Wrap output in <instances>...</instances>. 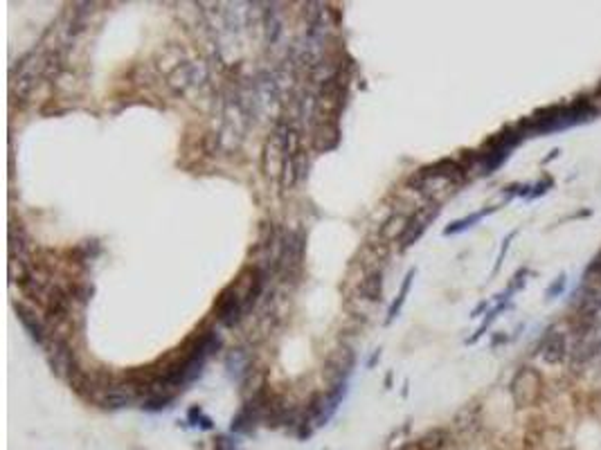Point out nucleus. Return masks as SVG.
I'll use <instances>...</instances> for the list:
<instances>
[{
  "label": "nucleus",
  "instance_id": "4468645a",
  "mask_svg": "<svg viewBox=\"0 0 601 450\" xmlns=\"http://www.w3.org/2000/svg\"><path fill=\"white\" fill-rule=\"evenodd\" d=\"M214 450H234V448H232V443L227 441L225 437H221V439H216V446H214Z\"/></svg>",
  "mask_w": 601,
  "mask_h": 450
},
{
  "label": "nucleus",
  "instance_id": "7ed1b4c3",
  "mask_svg": "<svg viewBox=\"0 0 601 450\" xmlns=\"http://www.w3.org/2000/svg\"><path fill=\"white\" fill-rule=\"evenodd\" d=\"M353 369V354L349 349H336L331 356L327 358V365H324V374L331 380L333 385L347 383V376Z\"/></svg>",
  "mask_w": 601,
  "mask_h": 450
},
{
  "label": "nucleus",
  "instance_id": "0eeeda50",
  "mask_svg": "<svg viewBox=\"0 0 601 450\" xmlns=\"http://www.w3.org/2000/svg\"><path fill=\"white\" fill-rule=\"evenodd\" d=\"M581 313H583L585 317L601 315V288L585 290L583 299H581Z\"/></svg>",
  "mask_w": 601,
  "mask_h": 450
},
{
  "label": "nucleus",
  "instance_id": "ddd939ff",
  "mask_svg": "<svg viewBox=\"0 0 601 450\" xmlns=\"http://www.w3.org/2000/svg\"><path fill=\"white\" fill-rule=\"evenodd\" d=\"M563 288H565V275H559V277H556V282L552 284L550 288H547V293H545V295L552 299V297H556V295H559Z\"/></svg>",
  "mask_w": 601,
  "mask_h": 450
},
{
  "label": "nucleus",
  "instance_id": "f3484780",
  "mask_svg": "<svg viewBox=\"0 0 601 450\" xmlns=\"http://www.w3.org/2000/svg\"><path fill=\"white\" fill-rule=\"evenodd\" d=\"M379 356H381V351H376V354H374V356H372V360H370V367H374V362H376V360H379Z\"/></svg>",
  "mask_w": 601,
  "mask_h": 450
},
{
  "label": "nucleus",
  "instance_id": "6e6552de",
  "mask_svg": "<svg viewBox=\"0 0 601 450\" xmlns=\"http://www.w3.org/2000/svg\"><path fill=\"white\" fill-rule=\"evenodd\" d=\"M227 371H230L232 378L239 380L241 376L248 371V356L244 354V351H232L230 356H227Z\"/></svg>",
  "mask_w": 601,
  "mask_h": 450
},
{
  "label": "nucleus",
  "instance_id": "1a4fd4ad",
  "mask_svg": "<svg viewBox=\"0 0 601 450\" xmlns=\"http://www.w3.org/2000/svg\"><path fill=\"white\" fill-rule=\"evenodd\" d=\"M412 279H414V270H410V273L405 275V279H403V286H401V293H399V297H396V302L392 304V306H390V313H387V324H390V322L394 320L396 315H399L401 306H403V302H405V295H408V290H410V284H412Z\"/></svg>",
  "mask_w": 601,
  "mask_h": 450
},
{
  "label": "nucleus",
  "instance_id": "f8f14e48",
  "mask_svg": "<svg viewBox=\"0 0 601 450\" xmlns=\"http://www.w3.org/2000/svg\"><path fill=\"white\" fill-rule=\"evenodd\" d=\"M518 232H511V234L507 236L505 241H502V248H500V254H498V261H496V268H493V273H498L500 270V266H502V261H505V254H507V250H509V243H511V239L516 236Z\"/></svg>",
  "mask_w": 601,
  "mask_h": 450
},
{
  "label": "nucleus",
  "instance_id": "39448f33",
  "mask_svg": "<svg viewBox=\"0 0 601 450\" xmlns=\"http://www.w3.org/2000/svg\"><path fill=\"white\" fill-rule=\"evenodd\" d=\"M16 313H18V320L23 322V327H25L27 333L32 336V340L36 342V345H43V342H45V331H43V324L36 320V315H34L30 308L21 306V304L16 306Z\"/></svg>",
  "mask_w": 601,
  "mask_h": 450
},
{
  "label": "nucleus",
  "instance_id": "f257e3e1",
  "mask_svg": "<svg viewBox=\"0 0 601 450\" xmlns=\"http://www.w3.org/2000/svg\"><path fill=\"white\" fill-rule=\"evenodd\" d=\"M540 390H543V378L534 367H522L511 380V396L518 408L534 405L538 396H540Z\"/></svg>",
  "mask_w": 601,
  "mask_h": 450
},
{
  "label": "nucleus",
  "instance_id": "f03ea898",
  "mask_svg": "<svg viewBox=\"0 0 601 450\" xmlns=\"http://www.w3.org/2000/svg\"><path fill=\"white\" fill-rule=\"evenodd\" d=\"M570 349L572 347L568 342V336L561 329H550L545 333V338H543L540 347H538L540 358L547 365H563V360L570 358Z\"/></svg>",
  "mask_w": 601,
  "mask_h": 450
},
{
  "label": "nucleus",
  "instance_id": "dca6fc26",
  "mask_svg": "<svg viewBox=\"0 0 601 450\" xmlns=\"http://www.w3.org/2000/svg\"><path fill=\"white\" fill-rule=\"evenodd\" d=\"M559 153H561V151H559V149H554V151H552V153H550V158H547V160H543V162H550V160H554V158H556V156H559Z\"/></svg>",
  "mask_w": 601,
  "mask_h": 450
},
{
  "label": "nucleus",
  "instance_id": "20e7f679",
  "mask_svg": "<svg viewBox=\"0 0 601 450\" xmlns=\"http://www.w3.org/2000/svg\"><path fill=\"white\" fill-rule=\"evenodd\" d=\"M50 367H52V371H54L56 376H61V378L70 376V371L77 367L70 347H68V342L61 340V338H56V340L52 342V347H50Z\"/></svg>",
  "mask_w": 601,
  "mask_h": 450
},
{
  "label": "nucleus",
  "instance_id": "a211bd4d",
  "mask_svg": "<svg viewBox=\"0 0 601 450\" xmlns=\"http://www.w3.org/2000/svg\"><path fill=\"white\" fill-rule=\"evenodd\" d=\"M597 279H599V282H601V273H599V275H597Z\"/></svg>",
  "mask_w": 601,
  "mask_h": 450
},
{
  "label": "nucleus",
  "instance_id": "9d476101",
  "mask_svg": "<svg viewBox=\"0 0 601 450\" xmlns=\"http://www.w3.org/2000/svg\"><path fill=\"white\" fill-rule=\"evenodd\" d=\"M381 270H374L370 277L363 282V293L367 295V299H381Z\"/></svg>",
  "mask_w": 601,
  "mask_h": 450
},
{
  "label": "nucleus",
  "instance_id": "9b49d317",
  "mask_svg": "<svg viewBox=\"0 0 601 450\" xmlns=\"http://www.w3.org/2000/svg\"><path fill=\"white\" fill-rule=\"evenodd\" d=\"M446 443V432L444 430H435V432H430L428 437L421 441V448L424 450H439Z\"/></svg>",
  "mask_w": 601,
  "mask_h": 450
},
{
  "label": "nucleus",
  "instance_id": "423d86ee",
  "mask_svg": "<svg viewBox=\"0 0 601 450\" xmlns=\"http://www.w3.org/2000/svg\"><path fill=\"white\" fill-rule=\"evenodd\" d=\"M493 210H496V207H487V210H482V212H475V214L466 216V219H459V221H455V223H450L448 227H446V230H444V234H446V236H450V234H457V232L468 230V227H473L475 223H479V221H482L487 214H491Z\"/></svg>",
  "mask_w": 601,
  "mask_h": 450
},
{
  "label": "nucleus",
  "instance_id": "2eb2a0df",
  "mask_svg": "<svg viewBox=\"0 0 601 450\" xmlns=\"http://www.w3.org/2000/svg\"><path fill=\"white\" fill-rule=\"evenodd\" d=\"M547 187H550V182H538V185H536V191H531V194H529V198H536V196H540V194H545V191H547Z\"/></svg>",
  "mask_w": 601,
  "mask_h": 450
}]
</instances>
